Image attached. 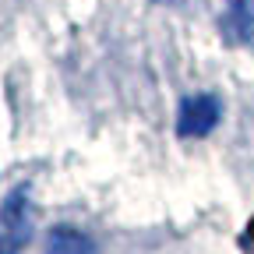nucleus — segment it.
Returning <instances> with one entry per match:
<instances>
[{
    "label": "nucleus",
    "mask_w": 254,
    "mask_h": 254,
    "mask_svg": "<svg viewBox=\"0 0 254 254\" xmlns=\"http://www.w3.org/2000/svg\"><path fill=\"white\" fill-rule=\"evenodd\" d=\"M32 237V198L28 184H18L0 205V254H21Z\"/></svg>",
    "instance_id": "obj_1"
},
{
    "label": "nucleus",
    "mask_w": 254,
    "mask_h": 254,
    "mask_svg": "<svg viewBox=\"0 0 254 254\" xmlns=\"http://www.w3.org/2000/svg\"><path fill=\"white\" fill-rule=\"evenodd\" d=\"M222 120V99L212 92H198L187 95L177 110V134L180 138H205L212 134Z\"/></svg>",
    "instance_id": "obj_2"
},
{
    "label": "nucleus",
    "mask_w": 254,
    "mask_h": 254,
    "mask_svg": "<svg viewBox=\"0 0 254 254\" xmlns=\"http://www.w3.org/2000/svg\"><path fill=\"white\" fill-rule=\"evenodd\" d=\"M219 32L230 46L254 50V0H226L219 18Z\"/></svg>",
    "instance_id": "obj_3"
},
{
    "label": "nucleus",
    "mask_w": 254,
    "mask_h": 254,
    "mask_svg": "<svg viewBox=\"0 0 254 254\" xmlns=\"http://www.w3.org/2000/svg\"><path fill=\"white\" fill-rule=\"evenodd\" d=\"M46 254H99L95 240L74 226H53L46 237Z\"/></svg>",
    "instance_id": "obj_4"
}]
</instances>
